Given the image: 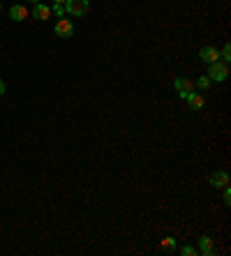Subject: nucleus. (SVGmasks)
<instances>
[{"mask_svg": "<svg viewBox=\"0 0 231 256\" xmlns=\"http://www.w3.org/2000/svg\"><path fill=\"white\" fill-rule=\"evenodd\" d=\"M208 79H211L213 83H222V81H227V76H229V67L227 63H222V60H215L208 65Z\"/></svg>", "mask_w": 231, "mask_h": 256, "instance_id": "nucleus-1", "label": "nucleus"}, {"mask_svg": "<svg viewBox=\"0 0 231 256\" xmlns=\"http://www.w3.org/2000/svg\"><path fill=\"white\" fill-rule=\"evenodd\" d=\"M63 10L72 16H86L88 10H90V0H65Z\"/></svg>", "mask_w": 231, "mask_h": 256, "instance_id": "nucleus-2", "label": "nucleus"}, {"mask_svg": "<svg viewBox=\"0 0 231 256\" xmlns=\"http://www.w3.org/2000/svg\"><path fill=\"white\" fill-rule=\"evenodd\" d=\"M53 32H56V37L67 39V37L74 35V26H72V21L69 19H60L56 26H53Z\"/></svg>", "mask_w": 231, "mask_h": 256, "instance_id": "nucleus-3", "label": "nucleus"}, {"mask_svg": "<svg viewBox=\"0 0 231 256\" xmlns=\"http://www.w3.org/2000/svg\"><path fill=\"white\" fill-rule=\"evenodd\" d=\"M173 88H176V93H178V95L185 99V97H187L194 90V83L190 81V79H185V76H178V79L173 81Z\"/></svg>", "mask_w": 231, "mask_h": 256, "instance_id": "nucleus-4", "label": "nucleus"}, {"mask_svg": "<svg viewBox=\"0 0 231 256\" xmlns=\"http://www.w3.org/2000/svg\"><path fill=\"white\" fill-rule=\"evenodd\" d=\"M229 180H231V178H229V173H227V171H213L211 178H208V182H211L215 190H222L224 185H229Z\"/></svg>", "mask_w": 231, "mask_h": 256, "instance_id": "nucleus-5", "label": "nucleus"}, {"mask_svg": "<svg viewBox=\"0 0 231 256\" xmlns=\"http://www.w3.org/2000/svg\"><path fill=\"white\" fill-rule=\"evenodd\" d=\"M185 102H187V109H190V111H201L203 104H206V99H203L201 93H194V90L185 97Z\"/></svg>", "mask_w": 231, "mask_h": 256, "instance_id": "nucleus-6", "label": "nucleus"}, {"mask_svg": "<svg viewBox=\"0 0 231 256\" xmlns=\"http://www.w3.org/2000/svg\"><path fill=\"white\" fill-rule=\"evenodd\" d=\"M199 60L206 63V65H211V63H215V60H220V51H217L215 47H203L201 51H199Z\"/></svg>", "mask_w": 231, "mask_h": 256, "instance_id": "nucleus-7", "label": "nucleus"}, {"mask_svg": "<svg viewBox=\"0 0 231 256\" xmlns=\"http://www.w3.org/2000/svg\"><path fill=\"white\" fill-rule=\"evenodd\" d=\"M33 19H37V21L51 19V7H49V5H44V2H37V5H33Z\"/></svg>", "mask_w": 231, "mask_h": 256, "instance_id": "nucleus-8", "label": "nucleus"}, {"mask_svg": "<svg viewBox=\"0 0 231 256\" xmlns=\"http://www.w3.org/2000/svg\"><path fill=\"white\" fill-rule=\"evenodd\" d=\"M199 252H201L203 256H213V254H215V245H213L211 236H201V238H199Z\"/></svg>", "mask_w": 231, "mask_h": 256, "instance_id": "nucleus-9", "label": "nucleus"}, {"mask_svg": "<svg viewBox=\"0 0 231 256\" xmlns=\"http://www.w3.org/2000/svg\"><path fill=\"white\" fill-rule=\"evenodd\" d=\"M10 19L12 21H26L28 19V7H26V5H12L10 7Z\"/></svg>", "mask_w": 231, "mask_h": 256, "instance_id": "nucleus-10", "label": "nucleus"}, {"mask_svg": "<svg viewBox=\"0 0 231 256\" xmlns=\"http://www.w3.org/2000/svg\"><path fill=\"white\" fill-rule=\"evenodd\" d=\"M162 249H164V252H173V249H176V238H164V240H162Z\"/></svg>", "mask_w": 231, "mask_h": 256, "instance_id": "nucleus-11", "label": "nucleus"}, {"mask_svg": "<svg viewBox=\"0 0 231 256\" xmlns=\"http://www.w3.org/2000/svg\"><path fill=\"white\" fill-rule=\"evenodd\" d=\"M220 58H222V63H229V60H231V44H229V42H227L224 48L220 51Z\"/></svg>", "mask_w": 231, "mask_h": 256, "instance_id": "nucleus-12", "label": "nucleus"}, {"mask_svg": "<svg viewBox=\"0 0 231 256\" xmlns=\"http://www.w3.org/2000/svg\"><path fill=\"white\" fill-rule=\"evenodd\" d=\"M197 85H199V90H208L213 85V81L208 79V76H199V81H197Z\"/></svg>", "mask_w": 231, "mask_h": 256, "instance_id": "nucleus-13", "label": "nucleus"}, {"mask_svg": "<svg viewBox=\"0 0 231 256\" xmlns=\"http://www.w3.org/2000/svg\"><path fill=\"white\" fill-rule=\"evenodd\" d=\"M181 254H183V256H197V254H199V249H194V247H190V245H185V247H181Z\"/></svg>", "mask_w": 231, "mask_h": 256, "instance_id": "nucleus-14", "label": "nucleus"}, {"mask_svg": "<svg viewBox=\"0 0 231 256\" xmlns=\"http://www.w3.org/2000/svg\"><path fill=\"white\" fill-rule=\"evenodd\" d=\"M222 190H224V194H222V201H224V206H231V190H229V185H224Z\"/></svg>", "mask_w": 231, "mask_h": 256, "instance_id": "nucleus-15", "label": "nucleus"}, {"mask_svg": "<svg viewBox=\"0 0 231 256\" xmlns=\"http://www.w3.org/2000/svg\"><path fill=\"white\" fill-rule=\"evenodd\" d=\"M53 14H56V16H63V14H65L63 5H53Z\"/></svg>", "mask_w": 231, "mask_h": 256, "instance_id": "nucleus-16", "label": "nucleus"}, {"mask_svg": "<svg viewBox=\"0 0 231 256\" xmlns=\"http://www.w3.org/2000/svg\"><path fill=\"white\" fill-rule=\"evenodd\" d=\"M0 95H5V83H2V79H0Z\"/></svg>", "mask_w": 231, "mask_h": 256, "instance_id": "nucleus-17", "label": "nucleus"}, {"mask_svg": "<svg viewBox=\"0 0 231 256\" xmlns=\"http://www.w3.org/2000/svg\"><path fill=\"white\" fill-rule=\"evenodd\" d=\"M63 2H65V0H53V5H63Z\"/></svg>", "mask_w": 231, "mask_h": 256, "instance_id": "nucleus-18", "label": "nucleus"}, {"mask_svg": "<svg viewBox=\"0 0 231 256\" xmlns=\"http://www.w3.org/2000/svg\"><path fill=\"white\" fill-rule=\"evenodd\" d=\"M30 2H33V5H37V2H39V0H30Z\"/></svg>", "mask_w": 231, "mask_h": 256, "instance_id": "nucleus-19", "label": "nucleus"}, {"mask_svg": "<svg viewBox=\"0 0 231 256\" xmlns=\"http://www.w3.org/2000/svg\"><path fill=\"white\" fill-rule=\"evenodd\" d=\"M0 10H2V5H0Z\"/></svg>", "mask_w": 231, "mask_h": 256, "instance_id": "nucleus-20", "label": "nucleus"}]
</instances>
